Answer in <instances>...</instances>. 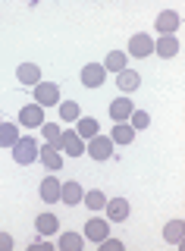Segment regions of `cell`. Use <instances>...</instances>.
<instances>
[{"label":"cell","mask_w":185,"mask_h":251,"mask_svg":"<svg viewBox=\"0 0 185 251\" xmlns=\"http://www.w3.org/2000/svg\"><path fill=\"white\" fill-rule=\"evenodd\" d=\"M82 198H85V188L75 182V179H72V182H63V185H60V201L69 204V207L82 204Z\"/></svg>","instance_id":"cell-11"},{"label":"cell","mask_w":185,"mask_h":251,"mask_svg":"<svg viewBox=\"0 0 185 251\" xmlns=\"http://www.w3.org/2000/svg\"><path fill=\"white\" fill-rule=\"evenodd\" d=\"M60 151H66L69 157H82L85 154V138L75 135V129H69L60 135Z\"/></svg>","instance_id":"cell-9"},{"label":"cell","mask_w":185,"mask_h":251,"mask_svg":"<svg viewBox=\"0 0 185 251\" xmlns=\"http://www.w3.org/2000/svg\"><path fill=\"white\" fill-rule=\"evenodd\" d=\"M113 145H132L135 141V129L129 123H119V126H113V135H110Z\"/></svg>","instance_id":"cell-18"},{"label":"cell","mask_w":185,"mask_h":251,"mask_svg":"<svg viewBox=\"0 0 185 251\" xmlns=\"http://www.w3.org/2000/svg\"><path fill=\"white\" fill-rule=\"evenodd\" d=\"M138 85H141V75H138L135 69H122V73H116V88L122 94H132Z\"/></svg>","instance_id":"cell-13"},{"label":"cell","mask_w":185,"mask_h":251,"mask_svg":"<svg viewBox=\"0 0 185 251\" xmlns=\"http://www.w3.org/2000/svg\"><path fill=\"white\" fill-rule=\"evenodd\" d=\"M16 78L22 85H32V88H35V85L41 82V69H38L35 63H22V66L16 69Z\"/></svg>","instance_id":"cell-17"},{"label":"cell","mask_w":185,"mask_h":251,"mask_svg":"<svg viewBox=\"0 0 185 251\" xmlns=\"http://www.w3.org/2000/svg\"><path fill=\"white\" fill-rule=\"evenodd\" d=\"M60 185L63 182H57V176H44V182H41V201H47V204H53V201H60Z\"/></svg>","instance_id":"cell-16"},{"label":"cell","mask_w":185,"mask_h":251,"mask_svg":"<svg viewBox=\"0 0 185 251\" xmlns=\"http://www.w3.org/2000/svg\"><path fill=\"white\" fill-rule=\"evenodd\" d=\"M182 232H185V223H182V220H169L166 229H163V239L169 242V245H179V242H182Z\"/></svg>","instance_id":"cell-23"},{"label":"cell","mask_w":185,"mask_h":251,"mask_svg":"<svg viewBox=\"0 0 185 251\" xmlns=\"http://www.w3.org/2000/svg\"><path fill=\"white\" fill-rule=\"evenodd\" d=\"M38 141L32 138V135H25V138H19L16 145H13V160L19 163V167H28V163H35L38 160Z\"/></svg>","instance_id":"cell-1"},{"label":"cell","mask_w":185,"mask_h":251,"mask_svg":"<svg viewBox=\"0 0 185 251\" xmlns=\"http://www.w3.org/2000/svg\"><path fill=\"white\" fill-rule=\"evenodd\" d=\"M13 248V235L10 232H0V251H10Z\"/></svg>","instance_id":"cell-29"},{"label":"cell","mask_w":185,"mask_h":251,"mask_svg":"<svg viewBox=\"0 0 185 251\" xmlns=\"http://www.w3.org/2000/svg\"><path fill=\"white\" fill-rule=\"evenodd\" d=\"M179 25H182V19H179V13H176V10H163V13L157 16V22H154V28L160 31V38H163V35H176V28H179Z\"/></svg>","instance_id":"cell-7"},{"label":"cell","mask_w":185,"mask_h":251,"mask_svg":"<svg viewBox=\"0 0 185 251\" xmlns=\"http://www.w3.org/2000/svg\"><path fill=\"white\" fill-rule=\"evenodd\" d=\"M85 154H91L94 160H110V157H113V141H110V135H94V138H91V145L85 148Z\"/></svg>","instance_id":"cell-3"},{"label":"cell","mask_w":185,"mask_h":251,"mask_svg":"<svg viewBox=\"0 0 185 251\" xmlns=\"http://www.w3.org/2000/svg\"><path fill=\"white\" fill-rule=\"evenodd\" d=\"M35 104L38 107H53L60 104V88L53 82H38L35 85Z\"/></svg>","instance_id":"cell-2"},{"label":"cell","mask_w":185,"mask_h":251,"mask_svg":"<svg viewBox=\"0 0 185 251\" xmlns=\"http://www.w3.org/2000/svg\"><path fill=\"white\" fill-rule=\"evenodd\" d=\"M104 210H107V220H110V223H122V220L132 214V207H129L126 198H107Z\"/></svg>","instance_id":"cell-4"},{"label":"cell","mask_w":185,"mask_h":251,"mask_svg":"<svg viewBox=\"0 0 185 251\" xmlns=\"http://www.w3.org/2000/svg\"><path fill=\"white\" fill-rule=\"evenodd\" d=\"M19 123L25 126V129H41L44 126V107H38V104L22 107L19 110Z\"/></svg>","instance_id":"cell-8"},{"label":"cell","mask_w":185,"mask_h":251,"mask_svg":"<svg viewBox=\"0 0 185 251\" xmlns=\"http://www.w3.org/2000/svg\"><path fill=\"white\" fill-rule=\"evenodd\" d=\"M35 229H38V235H53L60 229V220L53 217V214H41L35 220Z\"/></svg>","instance_id":"cell-19"},{"label":"cell","mask_w":185,"mask_h":251,"mask_svg":"<svg viewBox=\"0 0 185 251\" xmlns=\"http://www.w3.org/2000/svg\"><path fill=\"white\" fill-rule=\"evenodd\" d=\"M38 160H41L47 170H60V167H63V157H60V148H53V145H44L41 151H38Z\"/></svg>","instance_id":"cell-14"},{"label":"cell","mask_w":185,"mask_h":251,"mask_svg":"<svg viewBox=\"0 0 185 251\" xmlns=\"http://www.w3.org/2000/svg\"><path fill=\"white\" fill-rule=\"evenodd\" d=\"M75 135H79V138H94L97 135V120H91V116H79V120H75Z\"/></svg>","instance_id":"cell-21"},{"label":"cell","mask_w":185,"mask_h":251,"mask_svg":"<svg viewBox=\"0 0 185 251\" xmlns=\"http://www.w3.org/2000/svg\"><path fill=\"white\" fill-rule=\"evenodd\" d=\"M79 116H82L79 100H63V104H60V120H63V123H75Z\"/></svg>","instance_id":"cell-24"},{"label":"cell","mask_w":185,"mask_h":251,"mask_svg":"<svg viewBox=\"0 0 185 251\" xmlns=\"http://www.w3.org/2000/svg\"><path fill=\"white\" fill-rule=\"evenodd\" d=\"M148 123H151V116L144 113V110H132V116H129V126H132V129H148Z\"/></svg>","instance_id":"cell-28"},{"label":"cell","mask_w":185,"mask_h":251,"mask_svg":"<svg viewBox=\"0 0 185 251\" xmlns=\"http://www.w3.org/2000/svg\"><path fill=\"white\" fill-rule=\"evenodd\" d=\"M154 50V41H151V35H144V31H138V35H132V41H129V53L132 57H148V53Z\"/></svg>","instance_id":"cell-12"},{"label":"cell","mask_w":185,"mask_h":251,"mask_svg":"<svg viewBox=\"0 0 185 251\" xmlns=\"http://www.w3.org/2000/svg\"><path fill=\"white\" fill-rule=\"evenodd\" d=\"M0 123H3V120H0Z\"/></svg>","instance_id":"cell-30"},{"label":"cell","mask_w":185,"mask_h":251,"mask_svg":"<svg viewBox=\"0 0 185 251\" xmlns=\"http://www.w3.org/2000/svg\"><path fill=\"white\" fill-rule=\"evenodd\" d=\"M82 242H85V235H79V232H63L60 235V248L63 251H79Z\"/></svg>","instance_id":"cell-26"},{"label":"cell","mask_w":185,"mask_h":251,"mask_svg":"<svg viewBox=\"0 0 185 251\" xmlns=\"http://www.w3.org/2000/svg\"><path fill=\"white\" fill-rule=\"evenodd\" d=\"M82 204H88L91 210H104V204H107V195L101 192V188H94V192H85Z\"/></svg>","instance_id":"cell-25"},{"label":"cell","mask_w":185,"mask_h":251,"mask_svg":"<svg viewBox=\"0 0 185 251\" xmlns=\"http://www.w3.org/2000/svg\"><path fill=\"white\" fill-rule=\"evenodd\" d=\"M101 66L110 69V73H122V69H129V66H126V50H110Z\"/></svg>","instance_id":"cell-20"},{"label":"cell","mask_w":185,"mask_h":251,"mask_svg":"<svg viewBox=\"0 0 185 251\" xmlns=\"http://www.w3.org/2000/svg\"><path fill=\"white\" fill-rule=\"evenodd\" d=\"M107 78V69L101 63H88V66H82V85L85 88H101Z\"/></svg>","instance_id":"cell-6"},{"label":"cell","mask_w":185,"mask_h":251,"mask_svg":"<svg viewBox=\"0 0 185 251\" xmlns=\"http://www.w3.org/2000/svg\"><path fill=\"white\" fill-rule=\"evenodd\" d=\"M16 141H19V126L0 123V148H13Z\"/></svg>","instance_id":"cell-22"},{"label":"cell","mask_w":185,"mask_h":251,"mask_svg":"<svg viewBox=\"0 0 185 251\" xmlns=\"http://www.w3.org/2000/svg\"><path fill=\"white\" fill-rule=\"evenodd\" d=\"M154 53H157V57H163V60H173L176 53H179V38H176V35L157 38V41H154Z\"/></svg>","instance_id":"cell-10"},{"label":"cell","mask_w":185,"mask_h":251,"mask_svg":"<svg viewBox=\"0 0 185 251\" xmlns=\"http://www.w3.org/2000/svg\"><path fill=\"white\" fill-rule=\"evenodd\" d=\"M107 235H110V220H97L94 217V220H88V223H85V239H88V242L101 245Z\"/></svg>","instance_id":"cell-5"},{"label":"cell","mask_w":185,"mask_h":251,"mask_svg":"<svg viewBox=\"0 0 185 251\" xmlns=\"http://www.w3.org/2000/svg\"><path fill=\"white\" fill-rule=\"evenodd\" d=\"M132 110H135V104H132V100L119 98V100H113V104H110V120H116V123H129Z\"/></svg>","instance_id":"cell-15"},{"label":"cell","mask_w":185,"mask_h":251,"mask_svg":"<svg viewBox=\"0 0 185 251\" xmlns=\"http://www.w3.org/2000/svg\"><path fill=\"white\" fill-rule=\"evenodd\" d=\"M41 132H44V138H47V145L60 148V135H63V129H60V126H53V123H44V126H41Z\"/></svg>","instance_id":"cell-27"}]
</instances>
